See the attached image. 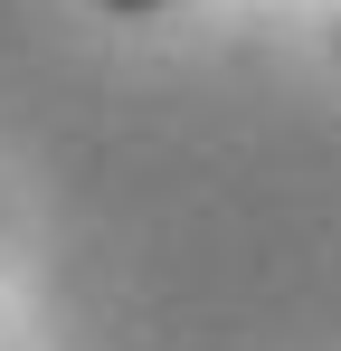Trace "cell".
<instances>
[{
    "label": "cell",
    "instance_id": "cell-1",
    "mask_svg": "<svg viewBox=\"0 0 341 351\" xmlns=\"http://www.w3.org/2000/svg\"><path fill=\"white\" fill-rule=\"evenodd\" d=\"M114 19H152V10H170V0H105Z\"/></svg>",
    "mask_w": 341,
    "mask_h": 351
}]
</instances>
